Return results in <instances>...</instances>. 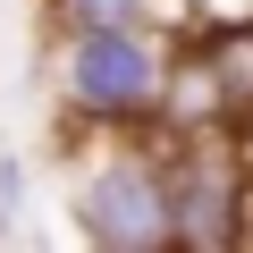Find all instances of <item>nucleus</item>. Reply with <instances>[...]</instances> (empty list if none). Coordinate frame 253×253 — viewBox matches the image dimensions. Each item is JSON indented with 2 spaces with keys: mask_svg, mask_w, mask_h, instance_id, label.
<instances>
[{
  "mask_svg": "<svg viewBox=\"0 0 253 253\" xmlns=\"http://www.w3.org/2000/svg\"><path fill=\"white\" fill-rule=\"evenodd\" d=\"M51 84H59V110L84 126H161L177 51L152 26H84V34H59Z\"/></svg>",
  "mask_w": 253,
  "mask_h": 253,
  "instance_id": "1",
  "label": "nucleus"
},
{
  "mask_svg": "<svg viewBox=\"0 0 253 253\" xmlns=\"http://www.w3.org/2000/svg\"><path fill=\"white\" fill-rule=\"evenodd\" d=\"M68 211H76V236L101 245V253H161V245H177V236H169V169H161V152H144V144L93 152V161L76 169Z\"/></svg>",
  "mask_w": 253,
  "mask_h": 253,
  "instance_id": "2",
  "label": "nucleus"
},
{
  "mask_svg": "<svg viewBox=\"0 0 253 253\" xmlns=\"http://www.w3.org/2000/svg\"><path fill=\"white\" fill-rule=\"evenodd\" d=\"M169 236L194 245V253H219L245 236V203H253V169L236 144H219V126H169Z\"/></svg>",
  "mask_w": 253,
  "mask_h": 253,
  "instance_id": "3",
  "label": "nucleus"
},
{
  "mask_svg": "<svg viewBox=\"0 0 253 253\" xmlns=\"http://www.w3.org/2000/svg\"><path fill=\"white\" fill-rule=\"evenodd\" d=\"M161 0H51V26L84 34V26H152Z\"/></svg>",
  "mask_w": 253,
  "mask_h": 253,
  "instance_id": "4",
  "label": "nucleus"
},
{
  "mask_svg": "<svg viewBox=\"0 0 253 253\" xmlns=\"http://www.w3.org/2000/svg\"><path fill=\"white\" fill-rule=\"evenodd\" d=\"M17 219H26V161L0 152V236H17Z\"/></svg>",
  "mask_w": 253,
  "mask_h": 253,
  "instance_id": "5",
  "label": "nucleus"
},
{
  "mask_svg": "<svg viewBox=\"0 0 253 253\" xmlns=\"http://www.w3.org/2000/svg\"><path fill=\"white\" fill-rule=\"evenodd\" d=\"M236 152H245V169H253V118H245V135H236Z\"/></svg>",
  "mask_w": 253,
  "mask_h": 253,
  "instance_id": "6",
  "label": "nucleus"
}]
</instances>
